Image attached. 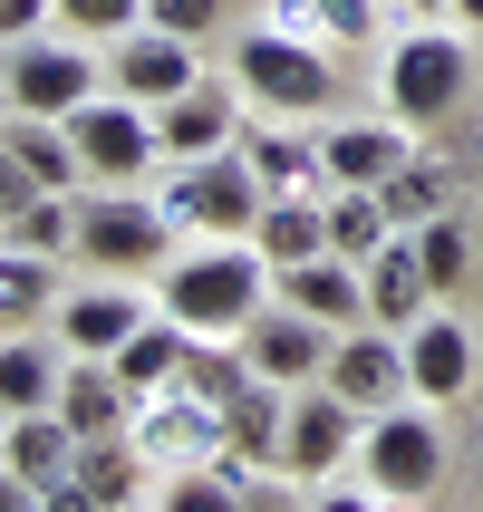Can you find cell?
I'll return each instance as SVG.
<instances>
[{"instance_id":"1","label":"cell","mask_w":483,"mask_h":512,"mask_svg":"<svg viewBox=\"0 0 483 512\" xmlns=\"http://www.w3.org/2000/svg\"><path fill=\"white\" fill-rule=\"evenodd\" d=\"M261 300H271V261H261L252 232L165 261V281H155V310H174L194 339H242V319H252Z\"/></svg>"},{"instance_id":"2","label":"cell","mask_w":483,"mask_h":512,"mask_svg":"<svg viewBox=\"0 0 483 512\" xmlns=\"http://www.w3.org/2000/svg\"><path fill=\"white\" fill-rule=\"evenodd\" d=\"M155 203H165L174 232H252L271 184L252 174L242 145H213V155H165L155 165Z\"/></svg>"},{"instance_id":"3","label":"cell","mask_w":483,"mask_h":512,"mask_svg":"<svg viewBox=\"0 0 483 512\" xmlns=\"http://www.w3.org/2000/svg\"><path fill=\"white\" fill-rule=\"evenodd\" d=\"M232 87H242L261 116H319L329 97H339V68H329L319 39H290V29L261 20V29L232 39Z\"/></svg>"},{"instance_id":"4","label":"cell","mask_w":483,"mask_h":512,"mask_svg":"<svg viewBox=\"0 0 483 512\" xmlns=\"http://www.w3.org/2000/svg\"><path fill=\"white\" fill-rule=\"evenodd\" d=\"M464 87H474L464 29L416 20L397 49H387V116H397V126H445V116H464Z\"/></svg>"},{"instance_id":"5","label":"cell","mask_w":483,"mask_h":512,"mask_svg":"<svg viewBox=\"0 0 483 512\" xmlns=\"http://www.w3.org/2000/svg\"><path fill=\"white\" fill-rule=\"evenodd\" d=\"M358 474L377 484V503H426L435 484H445V435H435V416H426V397L416 406H377L368 416V435H358Z\"/></svg>"},{"instance_id":"6","label":"cell","mask_w":483,"mask_h":512,"mask_svg":"<svg viewBox=\"0 0 483 512\" xmlns=\"http://www.w3.org/2000/svg\"><path fill=\"white\" fill-rule=\"evenodd\" d=\"M97 87H107V68H97V58H87V39H68V29H58V39H39V29H29V39H10V49H0V97H10L20 116H78Z\"/></svg>"},{"instance_id":"7","label":"cell","mask_w":483,"mask_h":512,"mask_svg":"<svg viewBox=\"0 0 483 512\" xmlns=\"http://www.w3.org/2000/svg\"><path fill=\"white\" fill-rule=\"evenodd\" d=\"M165 252H174V223H165L155 194H136V184L78 194V261H97V271H155Z\"/></svg>"},{"instance_id":"8","label":"cell","mask_w":483,"mask_h":512,"mask_svg":"<svg viewBox=\"0 0 483 512\" xmlns=\"http://www.w3.org/2000/svg\"><path fill=\"white\" fill-rule=\"evenodd\" d=\"M68 136H78V165H87V184H145V174L165 165L155 107L116 97V87H97V97H87V107L68 116Z\"/></svg>"},{"instance_id":"9","label":"cell","mask_w":483,"mask_h":512,"mask_svg":"<svg viewBox=\"0 0 483 512\" xmlns=\"http://www.w3.org/2000/svg\"><path fill=\"white\" fill-rule=\"evenodd\" d=\"M358 435H368V416L329 387V377H310V387H290V426H281V464H290V484L310 493L329 484L339 464H358Z\"/></svg>"},{"instance_id":"10","label":"cell","mask_w":483,"mask_h":512,"mask_svg":"<svg viewBox=\"0 0 483 512\" xmlns=\"http://www.w3.org/2000/svg\"><path fill=\"white\" fill-rule=\"evenodd\" d=\"M145 445V464H213V455H232V426H223V406L203 397V387H155V397L136 406V426H126Z\"/></svg>"},{"instance_id":"11","label":"cell","mask_w":483,"mask_h":512,"mask_svg":"<svg viewBox=\"0 0 483 512\" xmlns=\"http://www.w3.org/2000/svg\"><path fill=\"white\" fill-rule=\"evenodd\" d=\"M329 348H339V329L329 319H310L300 300H261L252 319H242V358H252L261 377H281V387H310V377H329Z\"/></svg>"},{"instance_id":"12","label":"cell","mask_w":483,"mask_h":512,"mask_svg":"<svg viewBox=\"0 0 483 512\" xmlns=\"http://www.w3.org/2000/svg\"><path fill=\"white\" fill-rule=\"evenodd\" d=\"M194 78H203V68H194V39H174V29H155V20H136L126 39H107V87H116V97H136V107H174Z\"/></svg>"},{"instance_id":"13","label":"cell","mask_w":483,"mask_h":512,"mask_svg":"<svg viewBox=\"0 0 483 512\" xmlns=\"http://www.w3.org/2000/svg\"><path fill=\"white\" fill-rule=\"evenodd\" d=\"M145 493H155V464H145L136 435H87L78 474L49 493V512H116V503H145Z\"/></svg>"},{"instance_id":"14","label":"cell","mask_w":483,"mask_h":512,"mask_svg":"<svg viewBox=\"0 0 483 512\" xmlns=\"http://www.w3.org/2000/svg\"><path fill=\"white\" fill-rule=\"evenodd\" d=\"M329 387H339L358 416L397 406V397H406V339L387 329V319H358V329H339V348H329Z\"/></svg>"},{"instance_id":"15","label":"cell","mask_w":483,"mask_h":512,"mask_svg":"<svg viewBox=\"0 0 483 512\" xmlns=\"http://www.w3.org/2000/svg\"><path fill=\"white\" fill-rule=\"evenodd\" d=\"M145 319H155V300H136V290H126V271H116V281L68 290V300H58V348H68V358H116Z\"/></svg>"},{"instance_id":"16","label":"cell","mask_w":483,"mask_h":512,"mask_svg":"<svg viewBox=\"0 0 483 512\" xmlns=\"http://www.w3.org/2000/svg\"><path fill=\"white\" fill-rule=\"evenodd\" d=\"M397 339H406V397L455 406L464 387H474V329H464L455 310H426L416 329H397Z\"/></svg>"},{"instance_id":"17","label":"cell","mask_w":483,"mask_h":512,"mask_svg":"<svg viewBox=\"0 0 483 512\" xmlns=\"http://www.w3.org/2000/svg\"><path fill=\"white\" fill-rule=\"evenodd\" d=\"M271 290L300 300L310 319H329V329H358V319H368V261H348V252L290 261V271H271Z\"/></svg>"},{"instance_id":"18","label":"cell","mask_w":483,"mask_h":512,"mask_svg":"<svg viewBox=\"0 0 483 512\" xmlns=\"http://www.w3.org/2000/svg\"><path fill=\"white\" fill-rule=\"evenodd\" d=\"M136 387H126V377H116V358H68V387H58V416H68V426H78V445L87 435H126L136 426Z\"/></svg>"},{"instance_id":"19","label":"cell","mask_w":483,"mask_h":512,"mask_svg":"<svg viewBox=\"0 0 483 512\" xmlns=\"http://www.w3.org/2000/svg\"><path fill=\"white\" fill-rule=\"evenodd\" d=\"M426 310H435V281H426V261H416V232H387V252H368V319L416 329Z\"/></svg>"},{"instance_id":"20","label":"cell","mask_w":483,"mask_h":512,"mask_svg":"<svg viewBox=\"0 0 483 512\" xmlns=\"http://www.w3.org/2000/svg\"><path fill=\"white\" fill-rule=\"evenodd\" d=\"M0 155H20V165L49 184V194H78V184H87L68 116H20V107H10V116H0Z\"/></svg>"},{"instance_id":"21","label":"cell","mask_w":483,"mask_h":512,"mask_svg":"<svg viewBox=\"0 0 483 512\" xmlns=\"http://www.w3.org/2000/svg\"><path fill=\"white\" fill-rule=\"evenodd\" d=\"M406 136H416V126H368V116H358V126H329V136H319V165H329V184H387V174L416 155Z\"/></svg>"},{"instance_id":"22","label":"cell","mask_w":483,"mask_h":512,"mask_svg":"<svg viewBox=\"0 0 483 512\" xmlns=\"http://www.w3.org/2000/svg\"><path fill=\"white\" fill-rule=\"evenodd\" d=\"M223 426H232V455L242 464H281V426H290V387L281 377H242V387H232L223 397Z\"/></svg>"},{"instance_id":"23","label":"cell","mask_w":483,"mask_h":512,"mask_svg":"<svg viewBox=\"0 0 483 512\" xmlns=\"http://www.w3.org/2000/svg\"><path fill=\"white\" fill-rule=\"evenodd\" d=\"M252 242H261V261H271V271L329 252V203H319L310 184H300V194H271V203H261V223H252Z\"/></svg>"},{"instance_id":"24","label":"cell","mask_w":483,"mask_h":512,"mask_svg":"<svg viewBox=\"0 0 483 512\" xmlns=\"http://www.w3.org/2000/svg\"><path fill=\"white\" fill-rule=\"evenodd\" d=\"M155 136H165V155H213V145H232V87L194 78L174 107H155Z\"/></svg>"},{"instance_id":"25","label":"cell","mask_w":483,"mask_h":512,"mask_svg":"<svg viewBox=\"0 0 483 512\" xmlns=\"http://www.w3.org/2000/svg\"><path fill=\"white\" fill-rule=\"evenodd\" d=\"M242 155H252V174L271 184V194H300V184H329V165H319V136H300V116H271L261 136H242Z\"/></svg>"},{"instance_id":"26","label":"cell","mask_w":483,"mask_h":512,"mask_svg":"<svg viewBox=\"0 0 483 512\" xmlns=\"http://www.w3.org/2000/svg\"><path fill=\"white\" fill-rule=\"evenodd\" d=\"M58 387H68V358L39 339H0V416H39V406H58Z\"/></svg>"},{"instance_id":"27","label":"cell","mask_w":483,"mask_h":512,"mask_svg":"<svg viewBox=\"0 0 483 512\" xmlns=\"http://www.w3.org/2000/svg\"><path fill=\"white\" fill-rule=\"evenodd\" d=\"M39 310H58V261L0 232V329H29Z\"/></svg>"},{"instance_id":"28","label":"cell","mask_w":483,"mask_h":512,"mask_svg":"<svg viewBox=\"0 0 483 512\" xmlns=\"http://www.w3.org/2000/svg\"><path fill=\"white\" fill-rule=\"evenodd\" d=\"M377 203H387V223H397V232H416L426 213H445V203H455V174H445V155H406V165L377 184Z\"/></svg>"},{"instance_id":"29","label":"cell","mask_w":483,"mask_h":512,"mask_svg":"<svg viewBox=\"0 0 483 512\" xmlns=\"http://www.w3.org/2000/svg\"><path fill=\"white\" fill-rule=\"evenodd\" d=\"M387 203H377V184H329V252H348V261H368V252H387Z\"/></svg>"},{"instance_id":"30","label":"cell","mask_w":483,"mask_h":512,"mask_svg":"<svg viewBox=\"0 0 483 512\" xmlns=\"http://www.w3.org/2000/svg\"><path fill=\"white\" fill-rule=\"evenodd\" d=\"M416 261H426L435 300H455V290L474 281V242H464V213H455V203H445V213H426V223H416Z\"/></svg>"},{"instance_id":"31","label":"cell","mask_w":483,"mask_h":512,"mask_svg":"<svg viewBox=\"0 0 483 512\" xmlns=\"http://www.w3.org/2000/svg\"><path fill=\"white\" fill-rule=\"evenodd\" d=\"M10 242H29V252H78V194H39V203H20V213H10Z\"/></svg>"},{"instance_id":"32","label":"cell","mask_w":483,"mask_h":512,"mask_svg":"<svg viewBox=\"0 0 483 512\" xmlns=\"http://www.w3.org/2000/svg\"><path fill=\"white\" fill-rule=\"evenodd\" d=\"M145 20V0H58V29L68 39H126Z\"/></svg>"},{"instance_id":"33","label":"cell","mask_w":483,"mask_h":512,"mask_svg":"<svg viewBox=\"0 0 483 512\" xmlns=\"http://www.w3.org/2000/svg\"><path fill=\"white\" fill-rule=\"evenodd\" d=\"M377 20H387L377 0H319V39H339V49H368Z\"/></svg>"},{"instance_id":"34","label":"cell","mask_w":483,"mask_h":512,"mask_svg":"<svg viewBox=\"0 0 483 512\" xmlns=\"http://www.w3.org/2000/svg\"><path fill=\"white\" fill-rule=\"evenodd\" d=\"M145 20L174 39H203V29H223V0H145Z\"/></svg>"},{"instance_id":"35","label":"cell","mask_w":483,"mask_h":512,"mask_svg":"<svg viewBox=\"0 0 483 512\" xmlns=\"http://www.w3.org/2000/svg\"><path fill=\"white\" fill-rule=\"evenodd\" d=\"M49 20H58V0H0V49L29 39V29H49Z\"/></svg>"},{"instance_id":"36","label":"cell","mask_w":483,"mask_h":512,"mask_svg":"<svg viewBox=\"0 0 483 512\" xmlns=\"http://www.w3.org/2000/svg\"><path fill=\"white\" fill-rule=\"evenodd\" d=\"M271 29H290V39H319V0H271Z\"/></svg>"},{"instance_id":"37","label":"cell","mask_w":483,"mask_h":512,"mask_svg":"<svg viewBox=\"0 0 483 512\" xmlns=\"http://www.w3.org/2000/svg\"><path fill=\"white\" fill-rule=\"evenodd\" d=\"M387 10H416V20H445V0H387Z\"/></svg>"},{"instance_id":"38","label":"cell","mask_w":483,"mask_h":512,"mask_svg":"<svg viewBox=\"0 0 483 512\" xmlns=\"http://www.w3.org/2000/svg\"><path fill=\"white\" fill-rule=\"evenodd\" d=\"M445 10H455V20H464V29H483V0H445Z\"/></svg>"},{"instance_id":"39","label":"cell","mask_w":483,"mask_h":512,"mask_svg":"<svg viewBox=\"0 0 483 512\" xmlns=\"http://www.w3.org/2000/svg\"><path fill=\"white\" fill-rule=\"evenodd\" d=\"M0 116H10V97H0Z\"/></svg>"}]
</instances>
